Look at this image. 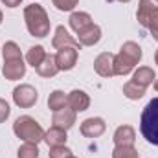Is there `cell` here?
<instances>
[{
  "label": "cell",
  "mask_w": 158,
  "mask_h": 158,
  "mask_svg": "<svg viewBox=\"0 0 158 158\" xmlns=\"http://www.w3.org/2000/svg\"><path fill=\"white\" fill-rule=\"evenodd\" d=\"M142 59V48L132 42L127 40L118 55H114V76H127L129 72H132V68L138 64V61Z\"/></svg>",
  "instance_id": "1"
},
{
  "label": "cell",
  "mask_w": 158,
  "mask_h": 158,
  "mask_svg": "<svg viewBox=\"0 0 158 158\" xmlns=\"http://www.w3.org/2000/svg\"><path fill=\"white\" fill-rule=\"evenodd\" d=\"M24 20L28 26V31L33 37H46L50 33V19L44 11V7L39 4H31L24 9Z\"/></svg>",
  "instance_id": "2"
},
{
  "label": "cell",
  "mask_w": 158,
  "mask_h": 158,
  "mask_svg": "<svg viewBox=\"0 0 158 158\" xmlns=\"http://www.w3.org/2000/svg\"><path fill=\"white\" fill-rule=\"evenodd\" d=\"M140 129L149 143L158 145V98H153L145 105L140 119Z\"/></svg>",
  "instance_id": "3"
},
{
  "label": "cell",
  "mask_w": 158,
  "mask_h": 158,
  "mask_svg": "<svg viewBox=\"0 0 158 158\" xmlns=\"http://www.w3.org/2000/svg\"><path fill=\"white\" fill-rule=\"evenodd\" d=\"M13 132H15L20 140H24V142H28V143H39L40 140H44V131H42V127H40L31 116H20V118L15 119V123H13Z\"/></svg>",
  "instance_id": "4"
},
{
  "label": "cell",
  "mask_w": 158,
  "mask_h": 158,
  "mask_svg": "<svg viewBox=\"0 0 158 158\" xmlns=\"http://www.w3.org/2000/svg\"><path fill=\"white\" fill-rule=\"evenodd\" d=\"M39 99L37 90L31 85H19L13 90V101L20 107V109H30L35 105V101Z\"/></svg>",
  "instance_id": "5"
},
{
  "label": "cell",
  "mask_w": 158,
  "mask_h": 158,
  "mask_svg": "<svg viewBox=\"0 0 158 158\" xmlns=\"http://www.w3.org/2000/svg\"><path fill=\"white\" fill-rule=\"evenodd\" d=\"M2 74L4 77L9 81H17V79L24 77L26 74V64L20 57H13V59H4V66H2Z\"/></svg>",
  "instance_id": "6"
},
{
  "label": "cell",
  "mask_w": 158,
  "mask_h": 158,
  "mask_svg": "<svg viewBox=\"0 0 158 158\" xmlns=\"http://www.w3.org/2000/svg\"><path fill=\"white\" fill-rule=\"evenodd\" d=\"M77 48H74V46L59 48L57 55H55V63H57L59 70H72L77 63Z\"/></svg>",
  "instance_id": "7"
},
{
  "label": "cell",
  "mask_w": 158,
  "mask_h": 158,
  "mask_svg": "<svg viewBox=\"0 0 158 158\" xmlns=\"http://www.w3.org/2000/svg\"><path fill=\"white\" fill-rule=\"evenodd\" d=\"M94 70L101 77H112L114 76V55L110 52H103L94 61Z\"/></svg>",
  "instance_id": "8"
},
{
  "label": "cell",
  "mask_w": 158,
  "mask_h": 158,
  "mask_svg": "<svg viewBox=\"0 0 158 158\" xmlns=\"http://www.w3.org/2000/svg\"><path fill=\"white\" fill-rule=\"evenodd\" d=\"M105 121L101 118H88L81 123V134L85 138H98L105 132Z\"/></svg>",
  "instance_id": "9"
},
{
  "label": "cell",
  "mask_w": 158,
  "mask_h": 158,
  "mask_svg": "<svg viewBox=\"0 0 158 158\" xmlns=\"http://www.w3.org/2000/svg\"><path fill=\"white\" fill-rule=\"evenodd\" d=\"M52 44H53V48H64V46H74V48H81V44H79V40H76L70 33H68V30L64 28V26H57V30H55V35H53V40H52Z\"/></svg>",
  "instance_id": "10"
},
{
  "label": "cell",
  "mask_w": 158,
  "mask_h": 158,
  "mask_svg": "<svg viewBox=\"0 0 158 158\" xmlns=\"http://www.w3.org/2000/svg\"><path fill=\"white\" fill-rule=\"evenodd\" d=\"M53 127H59V129H64L68 131L74 123H76V112L72 109H61L57 112H53Z\"/></svg>",
  "instance_id": "11"
},
{
  "label": "cell",
  "mask_w": 158,
  "mask_h": 158,
  "mask_svg": "<svg viewBox=\"0 0 158 158\" xmlns=\"http://www.w3.org/2000/svg\"><path fill=\"white\" fill-rule=\"evenodd\" d=\"M90 105V98L83 92V90H72L68 94V107L74 110V112H83L86 110Z\"/></svg>",
  "instance_id": "12"
},
{
  "label": "cell",
  "mask_w": 158,
  "mask_h": 158,
  "mask_svg": "<svg viewBox=\"0 0 158 158\" xmlns=\"http://www.w3.org/2000/svg\"><path fill=\"white\" fill-rule=\"evenodd\" d=\"M99 39H101V30L96 24L88 26L86 30H83L81 33H77V40L81 46H94L96 42H99Z\"/></svg>",
  "instance_id": "13"
},
{
  "label": "cell",
  "mask_w": 158,
  "mask_h": 158,
  "mask_svg": "<svg viewBox=\"0 0 158 158\" xmlns=\"http://www.w3.org/2000/svg\"><path fill=\"white\" fill-rule=\"evenodd\" d=\"M136 132L131 125H121L114 132V143L116 145H134Z\"/></svg>",
  "instance_id": "14"
},
{
  "label": "cell",
  "mask_w": 158,
  "mask_h": 158,
  "mask_svg": "<svg viewBox=\"0 0 158 158\" xmlns=\"http://www.w3.org/2000/svg\"><path fill=\"white\" fill-rule=\"evenodd\" d=\"M35 70H37V74L42 76V77H53V76L59 72V66H57V63H55V55L46 53V57L42 59V63H40Z\"/></svg>",
  "instance_id": "15"
},
{
  "label": "cell",
  "mask_w": 158,
  "mask_h": 158,
  "mask_svg": "<svg viewBox=\"0 0 158 158\" xmlns=\"http://www.w3.org/2000/svg\"><path fill=\"white\" fill-rule=\"evenodd\" d=\"M92 24H94L92 22V17L88 13H85V11H76V13L70 15V26H72V30L76 33H81L83 30H86Z\"/></svg>",
  "instance_id": "16"
},
{
  "label": "cell",
  "mask_w": 158,
  "mask_h": 158,
  "mask_svg": "<svg viewBox=\"0 0 158 158\" xmlns=\"http://www.w3.org/2000/svg\"><path fill=\"white\" fill-rule=\"evenodd\" d=\"M44 142H46L50 147L64 145V142H66V131H64V129H59V127H52L50 131L44 132Z\"/></svg>",
  "instance_id": "17"
},
{
  "label": "cell",
  "mask_w": 158,
  "mask_h": 158,
  "mask_svg": "<svg viewBox=\"0 0 158 158\" xmlns=\"http://www.w3.org/2000/svg\"><path fill=\"white\" fill-rule=\"evenodd\" d=\"M155 77H156V76H155V70H153V68H149V66H140V68L134 72L132 81H134L136 85H140V86L147 88V86L153 83V79H155Z\"/></svg>",
  "instance_id": "18"
},
{
  "label": "cell",
  "mask_w": 158,
  "mask_h": 158,
  "mask_svg": "<svg viewBox=\"0 0 158 158\" xmlns=\"http://www.w3.org/2000/svg\"><path fill=\"white\" fill-rule=\"evenodd\" d=\"M48 107H50V110H53V112H57V110H61V109H66V107H68V96H66L63 90H53V92L50 94V98H48Z\"/></svg>",
  "instance_id": "19"
},
{
  "label": "cell",
  "mask_w": 158,
  "mask_h": 158,
  "mask_svg": "<svg viewBox=\"0 0 158 158\" xmlns=\"http://www.w3.org/2000/svg\"><path fill=\"white\" fill-rule=\"evenodd\" d=\"M155 7H156V4H155L153 0H140V6H138V13H136V17H138V22H140L142 26L147 24V19H149V15L153 13Z\"/></svg>",
  "instance_id": "20"
},
{
  "label": "cell",
  "mask_w": 158,
  "mask_h": 158,
  "mask_svg": "<svg viewBox=\"0 0 158 158\" xmlns=\"http://www.w3.org/2000/svg\"><path fill=\"white\" fill-rule=\"evenodd\" d=\"M46 57V52H44V48L42 46H31L30 50H28V55H26V61H28V64H31L33 68H37L40 63H42V59Z\"/></svg>",
  "instance_id": "21"
},
{
  "label": "cell",
  "mask_w": 158,
  "mask_h": 158,
  "mask_svg": "<svg viewBox=\"0 0 158 158\" xmlns=\"http://www.w3.org/2000/svg\"><path fill=\"white\" fill-rule=\"evenodd\" d=\"M123 94H125V98H129V99H140V98H143L145 88L140 86V85H136L134 81H129V83L123 85Z\"/></svg>",
  "instance_id": "22"
},
{
  "label": "cell",
  "mask_w": 158,
  "mask_h": 158,
  "mask_svg": "<svg viewBox=\"0 0 158 158\" xmlns=\"http://www.w3.org/2000/svg\"><path fill=\"white\" fill-rule=\"evenodd\" d=\"M112 158H140L138 151L132 145H116V149L112 151Z\"/></svg>",
  "instance_id": "23"
},
{
  "label": "cell",
  "mask_w": 158,
  "mask_h": 158,
  "mask_svg": "<svg viewBox=\"0 0 158 158\" xmlns=\"http://www.w3.org/2000/svg\"><path fill=\"white\" fill-rule=\"evenodd\" d=\"M19 158H39V149L37 143H24L19 147Z\"/></svg>",
  "instance_id": "24"
},
{
  "label": "cell",
  "mask_w": 158,
  "mask_h": 158,
  "mask_svg": "<svg viewBox=\"0 0 158 158\" xmlns=\"http://www.w3.org/2000/svg\"><path fill=\"white\" fill-rule=\"evenodd\" d=\"M2 55H4V59H13V57H20L22 53H20V48L17 46V42L9 40V42L4 44V48H2Z\"/></svg>",
  "instance_id": "25"
},
{
  "label": "cell",
  "mask_w": 158,
  "mask_h": 158,
  "mask_svg": "<svg viewBox=\"0 0 158 158\" xmlns=\"http://www.w3.org/2000/svg\"><path fill=\"white\" fill-rule=\"evenodd\" d=\"M145 28H149V31L153 33V37L158 40V6L155 7V9H153V13L149 15Z\"/></svg>",
  "instance_id": "26"
},
{
  "label": "cell",
  "mask_w": 158,
  "mask_h": 158,
  "mask_svg": "<svg viewBox=\"0 0 158 158\" xmlns=\"http://www.w3.org/2000/svg\"><path fill=\"white\" fill-rule=\"evenodd\" d=\"M72 156V151L64 145H55L50 149V158H68Z\"/></svg>",
  "instance_id": "27"
},
{
  "label": "cell",
  "mask_w": 158,
  "mask_h": 158,
  "mask_svg": "<svg viewBox=\"0 0 158 158\" xmlns=\"http://www.w3.org/2000/svg\"><path fill=\"white\" fill-rule=\"evenodd\" d=\"M53 6L59 9V11H72L76 6H77L79 0H52Z\"/></svg>",
  "instance_id": "28"
},
{
  "label": "cell",
  "mask_w": 158,
  "mask_h": 158,
  "mask_svg": "<svg viewBox=\"0 0 158 158\" xmlns=\"http://www.w3.org/2000/svg\"><path fill=\"white\" fill-rule=\"evenodd\" d=\"M9 112H11V109H9V105H7V101L0 98V123L7 119V116H9Z\"/></svg>",
  "instance_id": "29"
},
{
  "label": "cell",
  "mask_w": 158,
  "mask_h": 158,
  "mask_svg": "<svg viewBox=\"0 0 158 158\" xmlns=\"http://www.w3.org/2000/svg\"><path fill=\"white\" fill-rule=\"evenodd\" d=\"M2 2H4V6H7V7H17V6H20L22 0H2Z\"/></svg>",
  "instance_id": "30"
},
{
  "label": "cell",
  "mask_w": 158,
  "mask_h": 158,
  "mask_svg": "<svg viewBox=\"0 0 158 158\" xmlns=\"http://www.w3.org/2000/svg\"><path fill=\"white\" fill-rule=\"evenodd\" d=\"M155 61H156V64H158V50H156V53H155Z\"/></svg>",
  "instance_id": "31"
},
{
  "label": "cell",
  "mask_w": 158,
  "mask_h": 158,
  "mask_svg": "<svg viewBox=\"0 0 158 158\" xmlns=\"http://www.w3.org/2000/svg\"><path fill=\"white\" fill-rule=\"evenodd\" d=\"M155 88H156V90H158V79H156V83H155Z\"/></svg>",
  "instance_id": "32"
},
{
  "label": "cell",
  "mask_w": 158,
  "mask_h": 158,
  "mask_svg": "<svg viewBox=\"0 0 158 158\" xmlns=\"http://www.w3.org/2000/svg\"><path fill=\"white\" fill-rule=\"evenodd\" d=\"M109 2H112V0H109ZM119 2H129V0H119Z\"/></svg>",
  "instance_id": "33"
},
{
  "label": "cell",
  "mask_w": 158,
  "mask_h": 158,
  "mask_svg": "<svg viewBox=\"0 0 158 158\" xmlns=\"http://www.w3.org/2000/svg\"><path fill=\"white\" fill-rule=\"evenodd\" d=\"M0 22H2V11H0Z\"/></svg>",
  "instance_id": "34"
},
{
  "label": "cell",
  "mask_w": 158,
  "mask_h": 158,
  "mask_svg": "<svg viewBox=\"0 0 158 158\" xmlns=\"http://www.w3.org/2000/svg\"><path fill=\"white\" fill-rule=\"evenodd\" d=\"M68 158H76V156H68Z\"/></svg>",
  "instance_id": "35"
},
{
  "label": "cell",
  "mask_w": 158,
  "mask_h": 158,
  "mask_svg": "<svg viewBox=\"0 0 158 158\" xmlns=\"http://www.w3.org/2000/svg\"><path fill=\"white\" fill-rule=\"evenodd\" d=\"M156 2H158V0H156Z\"/></svg>",
  "instance_id": "36"
}]
</instances>
